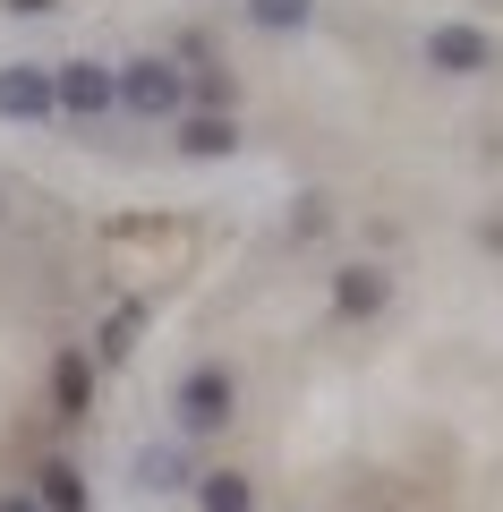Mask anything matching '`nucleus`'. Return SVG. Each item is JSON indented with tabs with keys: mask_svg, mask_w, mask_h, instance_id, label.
<instances>
[{
	"mask_svg": "<svg viewBox=\"0 0 503 512\" xmlns=\"http://www.w3.org/2000/svg\"><path fill=\"white\" fill-rule=\"evenodd\" d=\"M197 512H256L248 470H197Z\"/></svg>",
	"mask_w": 503,
	"mask_h": 512,
	"instance_id": "6e6552de",
	"label": "nucleus"
},
{
	"mask_svg": "<svg viewBox=\"0 0 503 512\" xmlns=\"http://www.w3.org/2000/svg\"><path fill=\"white\" fill-rule=\"evenodd\" d=\"M52 86H60V111L69 120H111L120 111V69H103V60H60Z\"/></svg>",
	"mask_w": 503,
	"mask_h": 512,
	"instance_id": "7ed1b4c3",
	"label": "nucleus"
},
{
	"mask_svg": "<svg viewBox=\"0 0 503 512\" xmlns=\"http://www.w3.org/2000/svg\"><path fill=\"white\" fill-rule=\"evenodd\" d=\"M26 495H35L43 512H86V478H77V461H43Z\"/></svg>",
	"mask_w": 503,
	"mask_h": 512,
	"instance_id": "1a4fd4ad",
	"label": "nucleus"
},
{
	"mask_svg": "<svg viewBox=\"0 0 503 512\" xmlns=\"http://www.w3.org/2000/svg\"><path fill=\"white\" fill-rule=\"evenodd\" d=\"M239 410V376L231 367H188L180 384H171V419H180V436H214V427H231Z\"/></svg>",
	"mask_w": 503,
	"mask_h": 512,
	"instance_id": "f03ea898",
	"label": "nucleus"
},
{
	"mask_svg": "<svg viewBox=\"0 0 503 512\" xmlns=\"http://www.w3.org/2000/svg\"><path fill=\"white\" fill-rule=\"evenodd\" d=\"M137 478H145V487H197V461H188L180 453V444H145V453H137Z\"/></svg>",
	"mask_w": 503,
	"mask_h": 512,
	"instance_id": "f8f14e48",
	"label": "nucleus"
},
{
	"mask_svg": "<svg viewBox=\"0 0 503 512\" xmlns=\"http://www.w3.org/2000/svg\"><path fill=\"white\" fill-rule=\"evenodd\" d=\"M145 316H154V308H145V299H120V308H111V325H103V342H94V359H103V367H120L128 350H137Z\"/></svg>",
	"mask_w": 503,
	"mask_h": 512,
	"instance_id": "9b49d317",
	"label": "nucleus"
},
{
	"mask_svg": "<svg viewBox=\"0 0 503 512\" xmlns=\"http://www.w3.org/2000/svg\"><path fill=\"white\" fill-rule=\"evenodd\" d=\"M188 103H197V86H188L180 60L145 52V60H128V69H120V111H137V120H180Z\"/></svg>",
	"mask_w": 503,
	"mask_h": 512,
	"instance_id": "f257e3e1",
	"label": "nucleus"
},
{
	"mask_svg": "<svg viewBox=\"0 0 503 512\" xmlns=\"http://www.w3.org/2000/svg\"><path fill=\"white\" fill-rule=\"evenodd\" d=\"M307 18H316V0H248V26H265V35H290Z\"/></svg>",
	"mask_w": 503,
	"mask_h": 512,
	"instance_id": "ddd939ff",
	"label": "nucleus"
},
{
	"mask_svg": "<svg viewBox=\"0 0 503 512\" xmlns=\"http://www.w3.org/2000/svg\"><path fill=\"white\" fill-rule=\"evenodd\" d=\"M86 393H94V359H86V350H60V367H52L60 419H86Z\"/></svg>",
	"mask_w": 503,
	"mask_h": 512,
	"instance_id": "9d476101",
	"label": "nucleus"
},
{
	"mask_svg": "<svg viewBox=\"0 0 503 512\" xmlns=\"http://www.w3.org/2000/svg\"><path fill=\"white\" fill-rule=\"evenodd\" d=\"M427 69H444V77L495 69V35H478V26H435L427 35Z\"/></svg>",
	"mask_w": 503,
	"mask_h": 512,
	"instance_id": "39448f33",
	"label": "nucleus"
},
{
	"mask_svg": "<svg viewBox=\"0 0 503 512\" xmlns=\"http://www.w3.org/2000/svg\"><path fill=\"white\" fill-rule=\"evenodd\" d=\"M9 9H18V18H43V9H60V0H9Z\"/></svg>",
	"mask_w": 503,
	"mask_h": 512,
	"instance_id": "2eb2a0df",
	"label": "nucleus"
},
{
	"mask_svg": "<svg viewBox=\"0 0 503 512\" xmlns=\"http://www.w3.org/2000/svg\"><path fill=\"white\" fill-rule=\"evenodd\" d=\"M171 137H180V154H197V163L239 154V120H231V111H180V120H171Z\"/></svg>",
	"mask_w": 503,
	"mask_h": 512,
	"instance_id": "0eeeda50",
	"label": "nucleus"
},
{
	"mask_svg": "<svg viewBox=\"0 0 503 512\" xmlns=\"http://www.w3.org/2000/svg\"><path fill=\"white\" fill-rule=\"evenodd\" d=\"M0 120H26V128L60 120V86H52V69H35V60H9V69H0Z\"/></svg>",
	"mask_w": 503,
	"mask_h": 512,
	"instance_id": "20e7f679",
	"label": "nucleus"
},
{
	"mask_svg": "<svg viewBox=\"0 0 503 512\" xmlns=\"http://www.w3.org/2000/svg\"><path fill=\"white\" fill-rule=\"evenodd\" d=\"M384 308H393V274L384 265H342L333 274V316L359 325V316H384Z\"/></svg>",
	"mask_w": 503,
	"mask_h": 512,
	"instance_id": "423d86ee",
	"label": "nucleus"
},
{
	"mask_svg": "<svg viewBox=\"0 0 503 512\" xmlns=\"http://www.w3.org/2000/svg\"><path fill=\"white\" fill-rule=\"evenodd\" d=\"M0 512H43V504H35V495L18 487V495H0Z\"/></svg>",
	"mask_w": 503,
	"mask_h": 512,
	"instance_id": "4468645a",
	"label": "nucleus"
}]
</instances>
